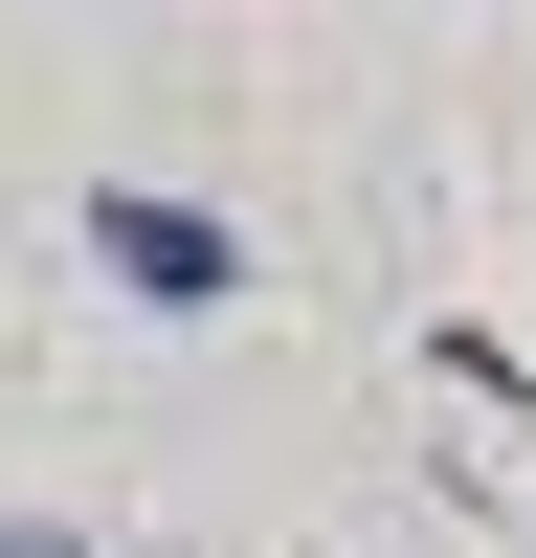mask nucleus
Instances as JSON below:
<instances>
[{
  "mask_svg": "<svg viewBox=\"0 0 536 558\" xmlns=\"http://www.w3.org/2000/svg\"><path fill=\"white\" fill-rule=\"evenodd\" d=\"M0 558H89V536H45V514H0Z\"/></svg>",
  "mask_w": 536,
  "mask_h": 558,
  "instance_id": "f03ea898",
  "label": "nucleus"
},
{
  "mask_svg": "<svg viewBox=\"0 0 536 558\" xmlns=\"http://www.w3.org/2000/svg\"><path fill=\"white\" fill-rule=\"evenodd\" d=\"M89 268H112L134 313H223V291H246V223H223V202H157V179H89Z\"/></svg>",
  "mask_w": 536,
  "mask_h": 558,
  "instance_id": "f257e3e1",
  "label": "nucleus"
}]
</instances>
